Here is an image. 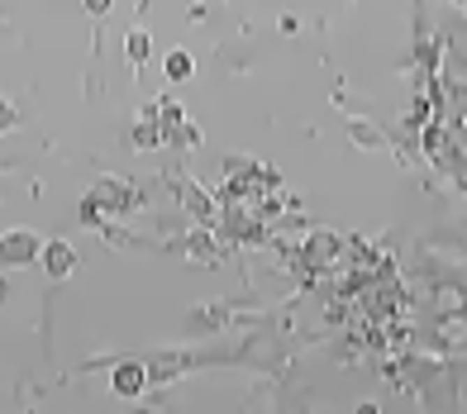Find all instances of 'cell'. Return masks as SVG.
Wrapping results in <instances>:
<instances>
[{
    "instance_id": "1",
    "label": "cell",
    "mask_w": 467,
    "mask_h": 414,
    "mask_svg": "<svg viewBox=\"0 0 467 414\" xmlns=\"http://www.w3.org/2000/svg\"><path fill=\"white\" fill-rule=\"evenodd\" d=\"M114 386L119 390H138V371L129 367V371H114Z\"/></svg>"
}]
</instances>
